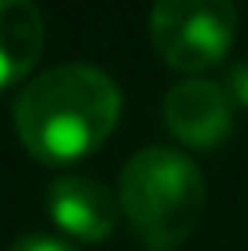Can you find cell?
<instances>
[{"instance_id": "cell-1", "label": "cell", "mask_w": 248, "mask_h": 251, "mask_svg": "<svg viewBox=\"0 0 248 251\" xmlns=\"http://www.w3.org/2000/svg\"><path fill=\"white\" fill-rule=\"evenodd\" d=\"M121 120V88L91 62L37 73L15 99V131L33 160L73 164L95 153Z\"/></svg>"}, {"instance_id": "cell-5", "label": "cell", "mask_w": 248, "mask_h": 251, "mask_svg": "<svg viewBox=\"0 0 248 251\" xmlns=\"http://www.w3.org/2000/svg\"><path fill=\"white\" fill-rule=\"evenodd\" d=\"M48 215L55 219L58 229H66L77 240H88V244H99L110 233L117 229V219H121V204L110 193L99 178L88 175H62L48 186Z\"/></svg>"}, {"instance_id": "cell-7", "label": "cell", "mask_w": 248, "mask_h": 251, "mask_svg": "<svg viewBox=\"0 0 248 251\" xmlns=\"http://www.w3.org/2000/svg\"><path fill=\"white\" fill-rule=\"evenodd\" d=\"M223 91H226L230 106H237V109H248V62H234V66L226 69Z\"/></svg>"}, {"instance_id": "cell-2", "label": "cell", "mask_w": 248, "mask_h": 251, "mask_svg": "<svg viewBox=\"0 0 248 251\" xmlns=\"http://www.w3.org/2000/svg\"><path fill=\"white\" fill-rule=\"evenodd\" d=\"M117 204L146 251H175L193 237L204 215V175L186 153L146 146L121 168Z\"/></svg>"}, {"instance_id": "cell-8", "label": "cell", "mask_w": 248, "mask_h": 251, "mask_svg": "<svg viewBox=\"0 0 248 251\" xmlns=\"http://www.w3.org/2000/svg\"><path fill=\"white\" fill-rule=\"evenodd\" d=\"M7 251H77V248H73V244H66V240L44 237V233H29V237H19Z\"/></svg>"}, {"instance_id": "cell-6", "label": "cell", "mask_w": 248, "mask_h": 251, "mask_svg": "<svg viewBox=\"0 0 248 251\" xmlns=\"http://www.w3.org/2000/svg\"><path fill=\"white\" fill-rule=\"evenodd\" d=\"M44 33L37 0H0V91L19 84L37 66Z\"/></svg>"}, {"instance_id": "cell-3", "label": "cell", "mask_w": 248, "mask_h": 251, "mask_svg": "<svg viewBox=\"0 0 248 251\" xmlns=\"http://www.w3.org/2000/svg\"><path fill=\"white\" fill-rule=\"evenodd\" d=\"M237 33L234 0H153L150 44L179 73H204L226 58Z\"/></svg>"}, {"instance_id": "cell-4", "label": "cell", "mask_w": 248, "mask_h": 251, "mask_svg": "<svg viewBox=\"0 0 248 251\" xmlns=\"http://www.w3.org/2000/svg\"><path fill=\"white\" fill-rule=\"evenodd\" d=\"M165 124L172 138H179L190 150H216L230 135L234 106H230L223 84L190 76L165 95Z\"/></svg>"}]
</instances>
